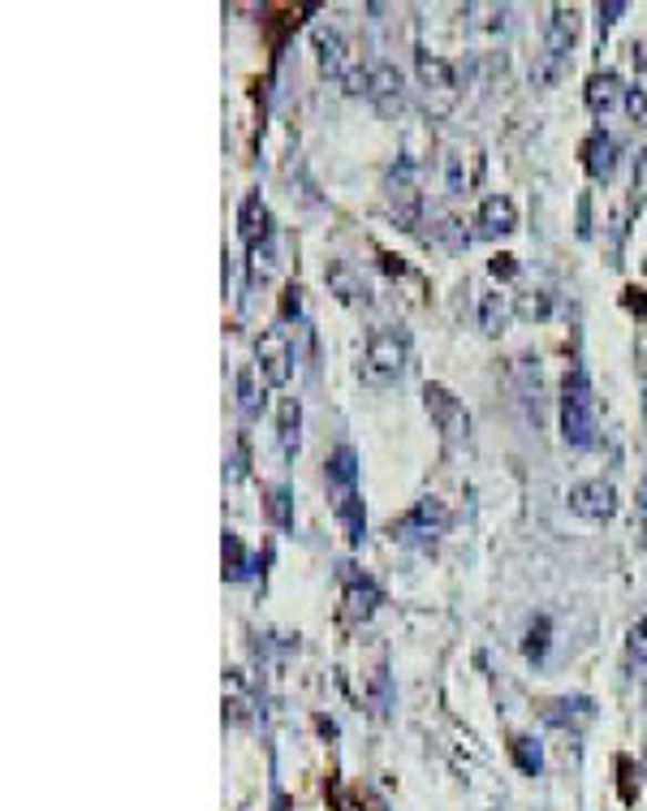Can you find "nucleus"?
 <instances>
[{
  "label": "nucleus",
  "mask_w": 647,
  "mask_h": 811,
  "mask_svg": "<svg viewBox=\"0 0 647 811\" xmlns=\"http://www.w3.org/2000/svg\"><path fill=\"white\" fill-rule=\"evenodd\" d=\"M562 437L574 449H587L596 441V389L583 367L566 371L562 380Z\"/></svg>",
  "instance_id": "f257e3e1"
},
{
  "label": "nucleus",
  "mask_w": 647,
  "mask_h": 811,
  "mask_svg": "<svg viewBox=\"0 0 647 811\" xmlns=\"http://www.w3.org/2000/svg\"><path fill=\"white\" fill-rule=\"evenodd\" d=\"M405 359H410V341H405L402 328H376L367 337V355H363V380L371 389H384L393 380H402Z\"/></svg>",
  "instance_id": "f03ea898"
},
{
  "label": "nucleus",
  "mask_w": 647,
  "mask_h": 811,
  "mask_svg": "<svg viewBox=\"0 0 647 811\" xmlns=\"http://www.w3.org/2000/svg\"><path fill=\"white\" fill-rule=\"evenodd\" d=\"M316 57H320V70L328 79H337L350 95H367V65H359V57L350 52V43L341 40V31H332V27H320L316 35Z\"/></svg>",
  "instance_id": "7ed1b4c3"
},
{
  "label": "nucleus",
  "mask_w": 647,
  "mask_h": 811,
  "mask_svg": "<svg viewBox=\"0 0 647 811\" xmlns=\"http://www.w3.org/2000/svg\"><path fill=\"white\" fill-rule=\"evenodd\" d=\"M255 363L268 389H285L289 376H294V341L285 328H268L259 341H255Z\"/></svg>",
  "instance_id": "20e7f679"
},
{
  "label": "nucleus",
  "mask_w": 647,
  "mask_h": 811,
  "mask_svg": "<svg viewBox=\"0 0 647 811\" xmlns=\"http://www.w3.org/2000/svg\"><path fill=\"white\" fill-rule=\"evenodd\" d=\"M414 70H419V82L428 91V104L437 113H449L453 100H458V70L449 65L445 57H437V52H419L414 57Z\"/></svg>",
  "instance_id": "39448f33"
},
{
  "label": "nucleus",
  "mask_w": 647,
  "mask_h": 811,
  "mask_svg": "<svg viewBox=\"0 0 647 811\" xmlns=\"http://www.w3.org/2000/svg\"><path fill=\"white\" fill-rule=\"evenodd\" d=\"M423 406H428L432 423L441 428V437H445L449 445H458V441L471 437V414H466V406L458 402L445 384H428L423 389Z\"/></svg>",
  "instance_id": "423d86ee"
},
{
  "label": "nucleus",
  "mask_w": 647,
  "mask_h": 811,
  "mask_svg": "<svg viewBox=\"0 0 647 811\" xmlns=\"http://www.w3.org/2000/svg\"><path fill=\"white\" fill-rule=\"evenodd\" d=\"M574 43H578V9L574 4H553V13H548V61H544V70L535 79L553 82L557 65L566 61V52Z\"/></svg>",
  "instance_id": "0eeeda50"
},
{
  "label": "nucleus",
  "mask_w": 647,
  "mask_h": 811,
  "mask_svg": "<svg viewBox=\"0 0 647 811\" xmlns=\"http://www.w3.org/2000/svg\"><path fill=\"white\" fill-rule=\"evenodd\" d=\"M367 100L384 113V117H398L405 109V82L402 70L389 65V61H371L367 65Z\"/></svg>",
  "instance_id": "6e6552de"
},
{
  "label": "nucleus",
  "mask_w": 647,
  "mask_h": 811,
  "mask_svg": "<svg viewBox=\"0 0 647 811\" xmlns=\"http://www.w3.org/2000/svg\"><path fill=\"white\" fill-rule=\"evenodd\" d=\"M569 514L587 519V523H608L617 514V487L608 480H587V484H574L566 496Z\"/></svg>",
  "instance_id": "1a4fd4ad"
},
{
  "label": "nucleus",
  "mask_w": 647,
  "mask_h": 811,
  "mask_svg": "<svg viewBox=\"0 0 647 811\" xmlns=\"http://www.w3.org/2000/svg\"><path fill=\"white\" fill-rule=\"evenodd\" d=\"M445 501L441 496H423V501H414V510L402 519V540H410V544H437V535H445Z\"/></svg>",
  "instance_id": "9d476101"
},
{
  "label": "nucleus",
  "mask_w": 647,
  "mask_h": 811,
  "mask_svg": "<svg viewBox=\"0 0 647 811\" xmlns=\"http://www.w3.org/2000/svg\"><path fill=\"white\" fill-rule=\"evenodd\" d=\"M510 35V4H466V40L475 48H496Z\"/></svg>",
  "instance_id": "9b49d317"
},
{
  "label": "nucleus",
  "mask_w": 647,
  "mask_h": 811,
  "mask_svg": "<svg viewBox=\"0 0 647 811\" xmlns=\"http://www.w3.org/2000/svg\"><path fill=\"white\" fill-rule=\"evenodd\" d=\"M480 177H484V156H480V147H466V143H453L445 152V186L453 195H466V191H475L480 186Z\"/></svg>",
  "instance_id": "f8f14e48"
},
{
  "label": "nucleus",
  "mask_w": 647,
  "mask_h": 811,
  "mask_svg": "<svg viewBox=\"0 0 647 811\" xmlns=\"http://www.w3.org/2000/svg\"><path fill=\"white\" fill-rule=\"evenodd\" d=\"M475 225H480V238H505V234L518 229V207H514V199H505V195H492V199L480 203Z\"/></svg>",
  "instance_id": "ddd939ff"
},
{
  "label": "nucleus",
  "mask_w": 647,
  "mask_h": 811,
  "mask_svg": "<svg viewBox=\"0 0 647 811\" xmlns=\"http://www.w3.org/2000/svg\"><path fill=\"white\" fill-rule=\"evenodd\" d=\"M592 717H596V704H592L587 695H566V699L544 704V721H548L553 730H583Z\"/></svg>",
  "instance_id": "4468645a"
},
{
  "label": "nucleus",
  "mask_w": 647,
  "mask_h": 811,
  "mask_svg": "<svg viewBox=\"0 0 647 811\" xmlns=\"http://www.w3.org/2000/svg\"><path fill=\"white\" fill-rule=\"evenodd\" d=\"M389 207H393V216H398V225H402V229H414V225H419L423 195L414 191V182H410V173H405V168L389 177Z\"/></svg>",
  "instance_id": "2eb2a0df"
},
{
  "label": "nucleus",
  "mask_w": 647,
  "mask_h": 811,
  "mask_svg": "<svg viewBox=\"0 0 647 811\" xmlns=\"http://www.w3.org/2000/svg\"><path fill=\"white\" fill-rule=\"evenodd\" d=\"M238 229H243V243L250 246V250H259V246L273 243V216H268V203L259 199V195H246L243 216H238Z\"/></svg>",
  "instance_id": "dca6fc26"
},
{
  "label": "nucleus",
  "mask_w": 647,
  "mask_h": 811,
  "mask_svg": "<svg viewBox=\"0 0 647 811\" xmlns=\"http://www.w3.org/2000/svg\"><path fill=\"white\" fill-rule=\"evenodd\" d=\"M617 138L608 134V130H592V138L583 143V164H587V173L592 177H613V168H617Z\"/></svg>",
  "instance_id": "f3484780"
},
{
  "label": "nucleus",
  "mask_w": 647,
  "mask_h": 811,
  "mask_svg": "<svg viewBox=\"0 0 647 811\" xmlns=\"http://www.w3.org/2000/svg\"><path fill=\"white\" fill-rule=\"evenodd\" d=\"M346 569V605H350V617H371L376 613V605H380V592H376V583L371 578H363V574H355L350 566Z\"/></svg>",
  "instance_id": "a211bd4d"
},
{
  "label": "nucleus",
  "mask_w": 647,
  "mask_h": 811,
  "mask_svg": "<svg viewBox=\"0 0 647 811\" xmlns=\"http://www.w3.org/2000/svg\"><path fill=\"white\" fill-rule=\"evenodd\" d=\"M617 100H622V79H617L613 70L587 79V109H592V113H608Z\"/></svg>",
  "instance_id": "6ab92c4d"
},
{
  "label": "nucleus",
  "mask_w": 647,
  "mask_h": 811,
  "mask_svg": "<svg viewBox=\"0 0 647 811\" xmlns=\"http://www.w3.org/2000/svg\"><path fill=\"white\" fill-rule=\"evenodd\" d=\"M548 644H553V622L540 613V617H531L523 630V656L531 665H544V656H548Z\"/></svg>",
  "instance_id": "aec40b11"
},
{
  "label": "nucleus",
  "mask_w": 647,
  "mask_h": 811,
  "mask_svg": "<svg viewBox=\"0 0 647 811\" xmlns=\"http://www.w3.org/2000/svg\"><path fill=\"white\" fill-rule=\"evenodd\" d=\"M328 484H337V492H350L359 484V453L350 445H341L328 458Z\"/></svg>",
  "instance_id": "412c9836"
},
{
  "label": "nucleus",
  "mask_w": 647,
  "mask_h": 811,
  "mask_svg": "<svg viewBox=\"0 0 647 811\" xmlns=\"http://www.w3.org/2000/svg\"><path fill=\"white\" fill-rule=\"evenodd\" d=\"M337 519H341L350 544H363V501H359L355 487L350 492H337Z\"/></svg>",
  "instance_id": "4be33fe9"
},
{
  "label": "nucleus",
  "mask_w": 647,
  "mask_h": 811,
  "mask_svg": "<svg viewBox=\"0 0 647 811\" xmlns=\"http://www.w3.org/2000/svg\"><path fill=\"white\" fill-rule=\"evenodd\" d=\"M510 316H514V307L505 302V294H496V289H487V294H480V328L484 332H501V328L510 325Z\"/></svg>",
  "instance_id": "5701e85b"
},
{
  "label": "nucleus",
  "mask_w": 647,
  "mask_h": 811,
  "mask_svg": "<svg viewBox=\"0 0 647 811\" xmlns=\"http://www.w3.org/2000/svg\"><path fill=\"white\" fill-rule=\"evenodd\" d=\"M298 428H302V406L294 402V398H285L281 419H277V441H281L285 458H294V453H298Z\"/></svg>",
  "instance_id": "b1692460"
},
{
  "label": "nucleus",
  "mask_w": 647,
  "mask_h": 811,
  "mask_svg": "<svg viewBox=\"0 0 647 811\" xmlns=\"http://www.w3.org/2000/svg\"><path fill=\"white\" fill-rule=\"evenodd\" d=\"M264 514H268V523H273V527H281V531L294 527V501H289V487L273 484L268 492H264Z\"/></svg>",
  "instance_id": "393cba45"
},
{
  "label": "nucleus",
  "mask_w": 647,
  "mask_h": 811,
  "mask_svg": "<svg viewBox=\"0 0 647 811\" xmlns=\"http://www.w3.org/2000/svg\"><path fill=\"white\" fill-rule=\"evenodd\" d=\"M225 578L229 583H243L246 574H250V557H246L243 540H238V531H225Z\"/></svg>",
  "instance_id": "a878e982"
},
{
  "label": "nucleus",
  "mask_w": 647,
  "mask_h": 811,
  "mask_svg": "<svg viewBox=\"0 0 647 811\" xmlns=\"http://www.w3.org/2000/svg\"><path fill=\"white\" fill-rule=\"evenodd\" d=\"M510 756H514V764H518L526 777H540V769H544V751H540V742H535V738H526V733H514Z\"/></svg>",
  "instance_id": "bb28decb"
},
{
  "label": "nucleus",
  "mask_w": 647,
  "mask_h": 811,
  "mask_svg": "<svg viewBox=\"0 0 647 811\" xmlns=\"http://www.w3.org/2000/svg\"><path fill=\"white\" fill-rule=\"evenodd\" d=\"M548 311H553V298H548L544 289H531V294H518V298H514V316L526 320V325L548 320Z\"/></svg>",
  "instance_id": "cd10ccee"
},
{
  "label": "nucleus",
  "mask_w": 647,
  "mask_h": 811,
  "mask_svg": "<svg viewBox=\"0 0 647 811\" xmlns=\"http://www.w3.org/2000/svg\"><path fill=\"white\" fill-rule=\"evenodd\" d=\"M238 406H243V419H259L264 406H268L264 389L255 384V371H243V376H238Z\"/></svg>",
  "instance_id": "c85d7f7f"
},
{
  "label": "nucleus",
  "mask_w": 647,
  "mask_h": 811,
  "mask_svg": "<svg viewBox=\"0 0 647 811\" xmlns=\"http://www.w3.org/2000/svg\"><path fill=\"white\" fill-rule=\"evenodd\" d=\"M328 281H332V289L341 294V302H367V285L355 281V273H350L346 264H337V268L328 273Z\"/></svg>",
  "instance_id": "c756f323"
},
{
  "label": "nucleus",
  "mask_w": 647,
  "mask_h": 811,
  "mask_svg": "<svg viewBox=\"0 0 647 811\" xmlns=\"http://www.w3.org/2000/svg\"><path fill=\"white\" fill-rule=\"evenodd\" d=\"M626 656H630V665L647 669V617H639V622L630 626V635H626Z\"/></svg>",
  "instance_id": "7c9ffc66"
},
{
  "label": "nucleus",
  "mask_w": 647,
  "mask_h": 811,
  "mask_svg": "<svg viewBox=\"0 0 647 811\" xmlns=\"http://www.w3.org/2000/svg\"><path fill=\"white\" fill-rule=\"evenodd\" d=\"M371 704H376V712H389V704H393V690H389V669H384V665L371 674Z\"/></svg>",
  "instance_id": "2f4dec72"
},
{
  "label": "nucleus",
  "mask_w": 647,
  "mask_h": 811,
  "mask_svg": "<svg viewBox=\"0 0 647 811\" xmlns=\"http://www.w3.org/2000/svg\"><path fill=\"white\" fill-rule=\"evenodd\" d=\"M487 273L501 277V281H510V277H518V259H514V255H496V259L487 264Z\"/></svg>",
  "instance_id": "473e14b6"
},
{
  "label": "nucleus",
  "mask_w": 647,
  "mask_h": 811,
  "mask_svg": "<svg viewBox=\"0 0 647 811\" xmlns=\"http://www.w3.org/2000/svg\"><path fill=\"white\" fill-rule=\"evenodd\" d=\"M626 109H630L635 122H647V86H635V91L626 95Z\"/></svg>",
  "instance_id": "72a5a7b5"
},
{
  "label": "nucleus",
  "mask_w": 647,
  "mask_h": 811,
  "mask_svg": "<svg viewBox=\"0 0 647 811\" xmlns=\"http://www.w3.org/2000/svg\"><path fill=\"white\" fill-rule=\"evenodd\" d=\"M626 9H630L626 0H608V4H600V31H608V27H613V22H617Z\"/></svg>",
  "instance_id": "f704fd0d"
},
{
  "label": "nucleus",
  "mask_w": 647,
  "mask_h": 811,
  "mask_svg": "<svg viewBox=\"0 0 647 811\" xmlns=\"http://www.w3.org/2000/svg\"><path fill=\"white\" fill-rule=\"evenodd\" d=\"M635 191H639V195H647V156L639 161V173H635Z\"/></svg>",
  "instance_id": "c9c22d12"
},
{
  "label": "nucleus",
  "mask_w": 647,
  "mask_h": 811,
  "mask_svg": "<svg viewBox=\"0 0 647 811\" xmlns=\"http://www.w3.org/2000/svg\"><path fill=\"white\" fill-rule=\"evenodd\" d=\"M644 769H647V764H644Z\"/></svg>",
  "instance_id": "e433bc0d"
}]
</instances>
